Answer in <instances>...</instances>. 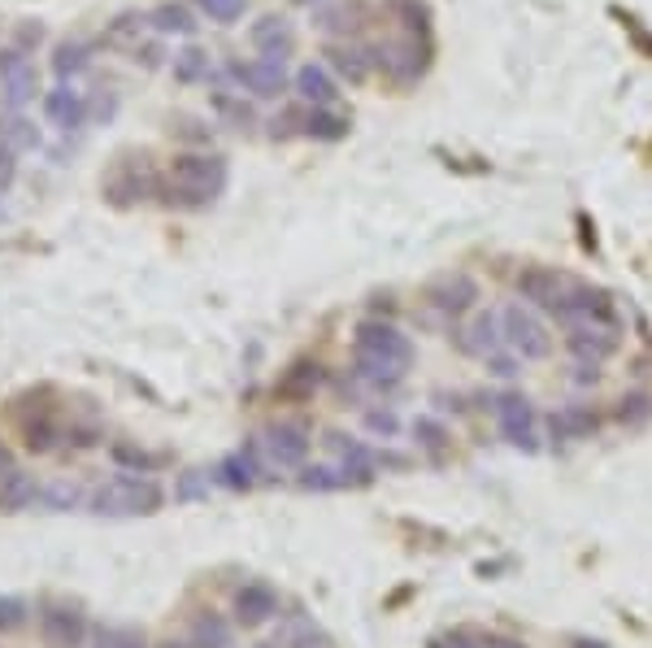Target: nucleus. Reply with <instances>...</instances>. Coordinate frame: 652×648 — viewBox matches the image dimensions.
<instances>
[{"label":"nucleus","mask_w":652,"mask_h":648,"mask_svg":"<svg viewBox=\"0 0 652 648\" xmlns=\"http://www.w3.org/2000/svg\"><path fill=\"white\" fill-rule=\"evenodd\" d=\"M274 609H279V600H274L270 588H244V592H235V600H231V614L244 627H261L265 618H274Z\"/></svg>","instance_id":"obj_20"},{"label":"nucleus","mask_w":652,"mask_h":648,"mask_svg":"<svg viewBox=\"0 0 652 648\" xmlns=\"http://www.w3.org/2000/svg\"><path fill=\"white\" fill-rule=\"evenodd\" d=\"M31 505H40V483L27 479V475H9L4 488H0V509L4 514H22Z\"/></svg>","instance_id":"obj_25"},{"label":"nucleus","mask_w":652,"mask_h":648,"mask_svg":"<svg viewBox=\"0 0 652 648\" xmlns=\"http://www.w3.org/2000/svg\"><path fill=\"white\" fill-rule=\"evenodd\" d=\"M352 131V122L340 109H313L309 104V118H304V136L309 140H344Z\"/></svg>","instance_id":"obj_24"},{"label":"nucleus","mask_w":652,"mask_h":648,"mask_svg":"<svg viewBox=\"0 0 652 648\" xmlns=\"http://www.w3.org/2000/svg\"><path fill=\"white\" fill-rule=\"evenodd\" d=\"M252 49L257 57H274V61H288L292 49H297V31L283 13H261L252 22Z\"/></svg>","instance_id":"obj_13"},{"label":"nucleus","mask_w":652,"mask_h":648,"mask_svg":"<svg viewBox=\"0 0 652 648\" xmlns=\"http://www.w3.org/2000/svg\"><path fill=\"white\" fill-rule=\"evenodd\" d=\"M261 449H265V457H274L279 466H301L304 452H309V431H304L301 422H292V418L270 422L261 431Z\"/></svg>","instance_id":"obj_11"},{"label":"nucleus","mask_w":652,"mask_h":648,"mask_svg":"<svg viewBox=\"0 0 652 648\" xmlns=\"http://www.w3.org/2000/svg\"><path fill=\"white\" fill-rule=\"evenodd\" d=\"M22 622H27V600L0 597V631H18Z\"/></svg>","instance_id":"obj_31"},{"label":"nucleus","mask_w":652,"mask_h":648,"mask_svg":"<svg viewBox=\"0 0 652 648\" xmlns=\"http://www.w3.org/2000/svg\"><path fill=\"white\" fill-rule=\"evenodd\" d=\"M427 300H431L440 313H449V318H465V313L474 309V300H479V283L465 279V275H440V279L427 288Z\"/></svg>","instance_id":"obj_14"},{"label":"nucleus","mask_w":652,"mask_h":648,"mask_svg":"<svg viewBox=\"0 0 652 648\" xmlns=\"http://www.w3.org/2000/svg\"><path fill=\"white\" fill-rule=\"evenodd\" d=\"M40 505H44V509H57V514H66V509H79V505H88V500H83V488H79V483H70V479H52V483H40Z\"/></svg>","instance_id":"obj_26"},{"label":"nucleus","mask_w":652,"mask_h":648,"mask_svg":"<svg viewBox=\"0 0 652 648\" xmlns=\"http://www.w3.org/2000/svg\"><path fill=\"white\" fill-rule=\"evenodd\" d=\"M313 22H318V31L344 40L352 31H361V22H365V0H327L322 9H313Z\"/></svg>","instance_id":"obj_16"},{"label":"nucleus","mask_w":652,"mask_h":648,"mask_svg":"<svg viewBox=\"0 0 652 648\" xmlns=\"http://www.w3.org/2000/svg\"><path fill=\"white\" fill-rule=\"evenodd\" d=\"M9 149H22V152H31V149H40V131H36V122H27L22 113H13L9 122H4V136H0Z\"/></svg>","instance_id":"obj_29"},{"label":"nucleus","mask_w":652,"mask_h":648,"mask_svg":"<svg viewBox=\"0 0 652 648\" xmlns=\"http://www.w3.org/2000/svg\"><path fill=\"white\" fill-rule=\"evenodd\" d=\"M13 475V452L0 445V479H9Z\"/></svg>","instance_id":"obj_35"},{"label":"nucleus","mask_w":652,"mask_h":648,"mask_svg":"<svg viewBox=\"0 0 652 648\" xmlns=\"http://www.w3.org/2000/svg\"><path fill=\"white\" fill-rule=\"evenodd\" d=\"M461 349L479 361H492L496 352H504V331H501V313L496 309H479L465 318V331H461Z\"/></svg>","instance_id":"obj_10"},{"label":"nucleus","mask_w":652,"mask_h":648,"mask_svg":"<svg viewBox=\"0 0 652 648\" xmlns=\"http://www.w3.org/2000/svg\"><path fill=\"white\" fill-rule=\"evenodd\" d=\"M44 636H49V645L74 648V645H83V640H88V622H83L79 614L49 609V614H44Z\"/></svg>","instance_id":"obj_22"},{"label":"nucleus","mask_w":652,"mask_h":648,"mask_svg":"<svg viewBox=\"0 0 652 648\" xmlns=\"http://www.w3.org/2000/svg\"><path fill=\"white\" fill-rule=\"evenodd\" d=\"M197 9H201L209 22H218V27H231V22H240V18H244L249 0H197Z\"/></svg>","instance_id":"obj_30"},{"label":"nucleus","mask_w":652,"mask_h":648,"mask_svg":"<svg viewBox=\"0 0 652 648\" xmlns=\"http://www.w3.org/2000/svg\"><path fill=\"white\" fill-rule=\"evenodd\" d=\"M327 66L344 83H365V74L374 70V49H361V44H327Z\"/></svg>","instance_id":"obj_17"},{"label":"nucleus","mask_w":652,"mask_h":648,"mask_svg":"<svg viewBox=\"0 0 652 648\" xmlns=\"http://www.w3.org/2000/svg\"><path fill=\"white\" fill-rule=\"evenodd\" d=\"M174 74H179V83H204L209 79V52L201 44L183 49L174 57Z\"/></svg>","instance_id":"obj_28"},{"label":"nucleus","mask_w":652,"mask_h":648,"mask_svg":"<svg viewBox=\"0 0 652 648\" xmlns=\"http://www.w3.org/2000/svg\"><path fill=\"white\" fill-rule=\"evenodd\" d=\"M565 340H570V352H574V361H583V366H601V361H609V357H613V327L570 322Z\"/></svg>","instance_id":"obj_15"},{"label":"nucleus","mask_w":652,"mask_h":648,"mask_svg":"<svg viewBox=\"0 0 652 648\" xmlns=\"http://www.w3.org/2000/svg\"><path fill=\"white\" fill-rule=\"evenodd\" d=\"M213 104H218V113H222V118H231V122H240V127H249V122H252V113L244 109V100L218 97Z\"/></svg>","instance_id":"obj_33"},{"label":"nucleus","mask_w":652,"mask_h":648,"mask_svg":"<svg viewBox=\"0 0 652 648\" xmlns=\"http://www.w3.org/2000/svg\"><path fill=\"white\" fill-rule=\"evenodd\" d=\"M157 505H161V488L152 479H140V475L109 479L88 497V509L97 518H140V514H152Z\"/></svg>","instance_id":"obj_3"},{"label":"nucleus","mask_w":652,"mask_h":648,"mask_svg":"<svg viewBox=\"0 0 652 648\" xmlns=\"http://www.w3.org/2000/svg\"><path fill=\"white\" fill-rule=\"evenodd\" d=\"M0 92H4V104H9L13 113H22L31 100L40 97V74H36L31 66H18V70L0 74Z\"/></svg>","instance_id":"obj_21"},{"label":"nucleus","mask_w":652,"mask_h":648,"mask_svg":"<svg viewBox=\"0 0 652 648\" xmlns=\"http://www.w3.org/2000/svg\"><path fill=\"white\" fill-rule=\"evenodd\" d=\"M365 427L379 431V436H401V422H397L392 413H383V409H370V413H365Z\"/></svg>","instance_id":"obj_32"},{"label":"nucleus","mask_w":652,"mask_h":648,"mask_svg":"<svg viewBox=\"0 0 652 648\" xmlns=\"http://www.w3.org/2000/svg\"><path fill=\"white\" fill-rule=\"evenodd\" d=\"M231 70V79L240 83V88H249L257 100H274L288 92V83H292V74H288V61H274V57H252V61H231L227 66Z\"/></svg>","instance_id":"obj_7"},{"label":"nucleus","mask_w":652,"mask_h":648,"mask_svg":"<svg viewBox=\"0 0 652 648\" xmlns=\"http://www.w3.org/2000/svg\"><path fill=\"white\" fill-rule=\"evenodd\" d=\"M188 645L192 648H231V631L222 618H197L192 631H188Z\"/></svg>","instance_id":"obj_27"},{"label":"nucleus","mask_w":652,"mask_h":648,"mask_svg":"<svg viewBox=\"0 0 652 648\" xmlns=\"http://www.w3.org/2000/svg\"><path fill=\"white\" fill-rule=\"evenodd\" d=\"M496 418H501V436L518 449H535L540 445V418H535V405L522 397V392H501L496 400Z\"/></svg>","instance_id":"obj_8"},{"label":"nucleus","mask_w":652,"mask_h":648,"mask_svg":"<svg viewBox=\"0 0 652 648\" xmlns=\"http://www.w3.org/2000/svg\"><path fill=\"white\" fill-rule=\"evenodd\" d=\"M496 313H501L504 349L518 352L522 361H544V357H552V331L544 327V318H540L535 305L513 300V305H504Z\"/></svg>","instance_id":"obj_4"},{"label":"nucleus","mask_w":652,"mask_h":648,"mask_svg":"<svg viewBox=\"0 0 652 648\" xmlns=\"http://www.w3.org/2000/svg\"><path fill=\"white\" fill-rule=\"evenodd\" d=\"M292 83H297V97H301L304 104H313V109H340V104H344L340 79L331 74L327 61H304Z\"/></svg>","instance_id":"obj_9"},{"label":"nucleus","mask_w":652,"mask_h":648,"mask_svg":"<svg viewBox=\"0 0 652 648\" xmlns=\"http://www.w3.org/2000/svg\"><path fill=\"white\" fill-rule=\"evenodd\" d=\"M92 66V49L83 44V40H61V44H52V74L57 79H74V74H83Z\"/></svg>","instance_id":"obj_23"},{"label":"nucleus","mask_w":652,"mask_h":648,"mask_svg":"<svg viewBox=\"0 0 652 648\" xmlns=\"http://www.w3.org/2000/svg\"><path fill=\"white\" fill-rule=\"evenodd\" d=\"M227 188V161L222 157H209V152H192V157H179L165 175V183L157 188L165 205H179V209H201L213 205Z\"/></svg>","instance_id":"obj_2"},{"label":"nucleus","mask_w":652,"mask_h":648,"mask_svg":"<svg viewBox=\"0 0 652 648\" xmlns=\"http://www.w3.org/2000/svg\"><path fill=\"white\" fill-rule=\"evenodd\" d=\"M565 288H570V275H561V270H522V279H518V297L544 313L561 309Z\"/></svg>","instance_id":"obj_12"},{"label":"nucleus","mask_w":652,"mask_h":648,"mask_svg":"<svg viewBox=\"0 0 652 648\" xmlns=\"http://www.w3.org/2000/svg\"><path fill=\"white\" fill-rule=\"evenodd\" d=\"M297 4H301V9H322L327 0H297Z\"/></svg>","instance_id":"obj_36"},{"label":"nucleus","mask_w":652,"mask_h":648,"mask_svg":"<svg viewBox=\"0 0 652 648\" xmlns=\"http://www.w3.org/2000/svg\"><path fill=\"white\" fill-rule=\"evenodd\" d=\"M13 170H18V166H13V149L0 140V192L13 183Z\"/></svg>","instance_id":"obj_34"},{"label":"nucleus","mask_w":652,"mask_h":648,"mask_svg":"<svg viewBox=\"0 0 652 648\" xmlns=\"http://www.w3.org/2000/svg\"><path fill=\"white\" fill-rule=\"evenodd\" d=\"M409 361H413V340L401 327L383 318H370L357 327V366L365 379H374V388H397Z\"/></svg>","instance_id":"obj_1"},{"label":"nucleus","mask_w":652,"mask_h":648,"mask_svg":"<svg viewBox=\"0 0 652 648\" xmlns=\"http://www.w3.org/2000/svg\"><path fill=\"white\" fill-rule=\"evenodd\" d=\"M370 49H374V70H388L397 83H418L427 74V66H431L427 40L422 36H409V31L388 36V40H379Z\"/></svg>","instance_id":"obj_5"},{"label":"nucleus","mask_w":652,"mask_h":648,"mask_svg":"<svg viewBox=\"0 0 652 648\" xmlns=\"http://www.w3.org/2000/svg\"><path fill=\"white\" fill-rule=\"evenodd\" d=\"M44 118H49L52 127H61V131H74L88 118V100L79 97V92H70V88H52L49 97H44Z\"/></svg>","instance_id":"obj_19"},{"label":"nucleus","mask_w":652,"mask_h":648,"mask_svg":"<svg viewBox=\"0 0 652 648\" xmlns=\"http://www.w3.org/2000/svg\"><path fill=\"white\" fill-rule=\"evenodd\" d=\"M149 31L152 36H179V40H188V36H197V13L183 0H161L149 13Z\"/></svg>","instance_id":"obj_18"},{"label":"nucleus","mask_w":652,"mask_h":648,"mask_svg":"<svg viewBox=\"0 0 652 648\" xmlns=\"http://www.w3.org/2000/svg\"><path fill=\"white\" fill-rule=\"evenodd\" d=\"M556 318H565V322H592V327H613L618 322V309H613V297L604 288L583 283V279H570Z\"/></svg>","instance_id":"obj_6"}]
</instances>
